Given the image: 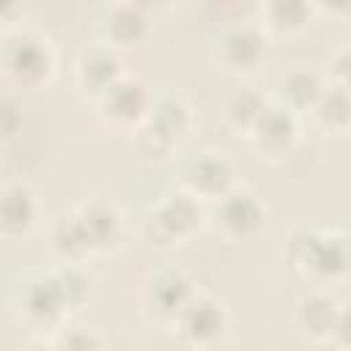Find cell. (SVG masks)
<instances>
[{
	"label": "cell",
	"mask_w": 351,
	"mask_h": 351,
	"mask_svg": "<svg viewBox=\"0 0 351 351\" xmlns=\"http://www.w3.org/2000/svg\"><path fill=\"white\" fill-rule=\"evenodd\" d=\"M104 107L112 118L118 121H132L143 112L145 107V93L137 82H115L107 93H104Z\"/></svg>",
	"instance_id": "6da1fadb"
},
{
	"label": "cell",
	"mask_w": 351,
	"mask_h": 351,
	"mask_svg": "<svg viewBox=\"0 0 351 351\" xmlns=\"http://www.w3.org/2000/svg\"><path fill=\"white\" fill-rule=\"evenodd\" d=\"M258 206L250 195H225L219 203V222L230 233H247L258 225Z\"/></svg>",
	"instance_id": "7a4b0ae2"
},
{
	"label": "cell",
	"mask_w": 351,
	"mask_h": 351,
	"mask_svg": "<svg viewBox=\"0 0 351 351\" xmlns=\"http://www.w3.org/2000/svg\"><path fill=\"white\" fill-rule=\"evenodd\" d=\"M5 63H8V71L22 74L25 80L47 71V55L38 47V41H30V38H22L16 47H8Z\"/></svg>",
	"instance_id": "3957f363"
},
{
	"label": "cell",
	"mask_w": 351,
	"mask_h": 351,
	"mask_svg": "<svg viewBox=\"0 0 351 351\" xmlns=\"http://www.w3.org/2000/svg\"><path fill=\"white\" fill-rule=\"evenodd\" d=\"M186 181L200 189V192H222L225 184L230 181V167L222 162V159H214V156H206L200 162H195L189 170H186Z\"/></svg>",
	"instance_id": "277c9868"
},
{
	"label": "cell",
	"mask_w": 351,
	"mask_h": 351,
	"mask_svg": "<svg viewBox=\"0 0 351 351\" xmlns=\"http://www.w3.org/2000/svg\"><path fill=\"white\" fill-rule=\"evenodd\" d=\"M115 71H118V60H115L107 49H93V52H88V55L82 58V63H80L82 82L88 85V82H93V74H101L107 90L118 82V80H115ZM107 90H104V93H107Z\"/></svg>",
	"instance_id": "5b68a950"
},
{
	"label": "cell",
	"mask_w": 351,
	"mask_h": 351,
	"mask_svg": "<svg viewBox=\"0 0 351 351\" xmlns=\"http://www.w3.org/2000/svg\"><path fill=\"white\" fill-rule=\"evenodd\" d=\"M222 49L228 55L230 63H252L261 52V41L252 30L241 27V30H233L225 41H222Z\"/></svg>",
	"instance_id": "8992f818"
},
{
	"label": "cell",
	"mask_w": 351,
	"mask_h": 351,
	"mask_svg": "<svg viewBox=\"0 0 351 351\" xmlns=\"http://www.w3.org/2000/svg\"><path fill=\"white\" fill-rule=\"evenodd\" d=\"M154 296H156L162 310H181L186 296H189L186 280L178 277V274H165L162 280L154 282Z\"/></svg>",
	"instance_id": "52a82bcc"
},
{
	"label": "cell",
	"mask_w": 351,
	"mask_h": 351,
	"mask_svg": "<svg viewBox=\"0 0 351 351\" xmlns=\"http://www.w3.org/2000/svg\"><path fill=\"white\" fill-rule=\"evenodd\" d=\"M143 25H145L143 14H140L137 8H132V5H121V8H115V14L110 16V33H112L118 41H134V38L140 36Z\"/></svg>",
	"instance_id": "ba28073f"
},
{
	"label": "cell",
	"mask_w": 351,
	"mask_h": 351,
	"mask_svg": "<svg viewBox=\"0 0 351 351\" xmlns=\"http://www.w3.org/2000/svg\"><path fill=\"white\" fill-rule=\"evenodd\" d=\"M186 318H189L186 329L192 337H206V335H214L219 329V315L211 304H192L186 310Z\"/></svg>",
	"instance_id": "9c48e42d"
},
{
	"label": "cell",
	"mask_w": 351,
	"mask_h": 351,
	"mask_svg": "<svg viewBox=\"0 0 351 351\" xmlns=\"http://www.w3.org/2000/svg\"><path fill=\"white\" fill-rule=\"evenodd\" d=\"M304 88H307V90H318V82H315L313 74H293V77L288 80V96H291L293 104H304V101H307V99H304Z\"/></svg>",
	"instance_id": "30bf717a"
},
{
	"label": "cell",
	"mask_w": 351,
	"mask_h": 351,
	"mask_svg": "<svg viewBox=\"0 0 351 351\" xmlns=\"http://www.w3.org/2000/svg\"><path fill=\"white\" fill-rule=\"evenodd\" d=\"M63 351H99V343L88 329H80L63 340Z\"/></svg>",
	"instance_id": "8fae6325"
},
{
	"label": "cell",
	"mask_w": 351,
	"mask_h": 351,
	"mask_svg": "<svg viewBox=\"0 0 351 351\" xmlns=\"http://www.w3.org/2000/svg\"><path fill=\"white\" fill-rule=\"evenodd\" d=\"M348 326H351V313H348V315L343 318V329H348Z\"/></svg>",
	"instance_id": "7c38bea8"
},
{
	"label": "cell",
	"mask_w": 351,
	"mask_h": 351,
	"mask_svg": "<svg viewBox=\"0 0 351 351\" xmlns=\"http://www.w3.org/2000/svg\"><path fill=\"white\" fill-rule=\"evenodd\" d=\"M318 351H337V348H318Z\"/></svg>",
	"instance_id": "4fadbf2b"
},
{
	"label": "cell",
	"mask_w": 351,
	"mask_h": 351,
	"mask_svg": "<svg viewBox=\"0 0 351 351\" xmlns=\"http://www.w3.org/2000/svg\"><path fill=\"white\" fill-rule=\"evenodd\" d=\"M33 351H47V348H33Z\"/></svg>",
	"instance_id": "5bb4252c"
}]
</instances>
